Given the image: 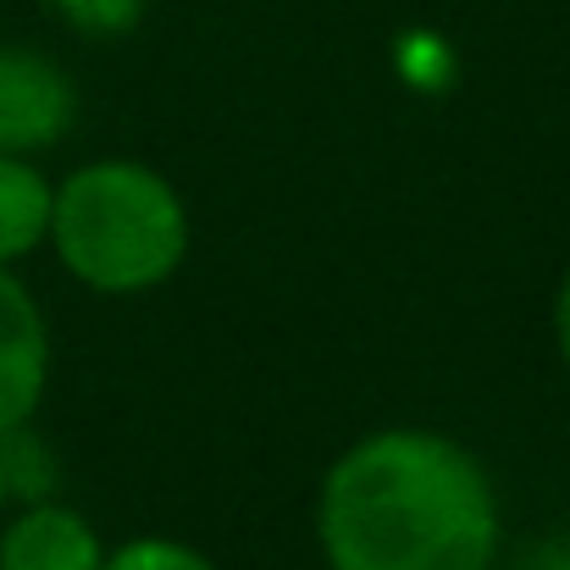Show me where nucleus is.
I'll use <instances>...</instances> for the list:
<instances>
[{
    "instance_id": "1",
    "label": "nucleus",
    "mask_w": 570,
    "mask_h": 570,
    "mask_svg": "<svg viewBox=\"0 0 570 570\" xmlns=\"http://www.w3.org/2000/svg\"><path fill=\"white\" fill-rule=\"evenodd\" d=\"M316 543L327 570H493L504 515L488 465L460 438L382 426L327 465Z\"/></svg>"
},
{
    "instance_id": "2",
    "label": "nucleus",
    "mask_w": 570,
    "mask_h": 570,
    "mask_svg": "<svg viewBox=\"0 0 570 570\" xmlns=\"http://www.w3.org/2000/svg\"><path fill=\"white\" fill-rule=\"evenodd\" d=\"M50 249L89 294L134 299L178 277L189 261V205L150 161L100 156L56 184Z\"/></svg>"
},
{
    "instance_id": "3",
    "label": "nucleus",
    "mask_w": 570,
    "mask_h": 570,
    "mask_svg": "<svg viewBox=\"0 0 570 570\" xmlns=\"http://www.w3.org/2000/svg\"><path fill=\"white\" fill-rule=\"evenodd\" d=\"M78 89L67 67L28 45H0V156H39L67 139Z\"/></svg>"
},
{
    "instance_id": "4",
    "label": "nucleus",
    "mask_w": 570,
    "mask_h": 570,
    "mask_svg": "<svg viewBox=\"0 0 570 570\" xmlns=\"http://www.w3.org/2000/svg\"><path fill=\"white\" fill-rule=\"evenodd\" d=\"M50 382V327L28 283L0 266V432L39 415Z\"/></svg>"
},
{
    "instance_id": "5",
    "label": "nucleus",
    "mask_w": 570,
    "mask_h": 570,
    "mask_svg": "<svg viewBox=\"0 0 570 570\" xmlns=\"http://www.w3.org/2000/svg\"><path fill=\"white\" fill-rule=\"evenodd\" d=\"M100 566H106V543L72 504L33 499L0 532V570H100Z\"/></svg>"
},
{
    "instance_id": "6",
    "label": "nucleus",
    "mask_w": 570,
    "mask_h": 570,
    "mask_svg": "<svg viewBox=\"0 0 570 570\" xmlns=\"http://www.w3.org/2000/svg\"><path fill=\"white\" fill-rule=\"evenodd\" d=\"M50 205L56 184L33 167V156H0V266L50 244Z\"/></svg>"
},
{
    "instance_id": "7",
    "label": "nucleus",
    "mask_w": 570,
    "mask_h": 570,
    "mask_svg": "<svg viewBox=\"0 0 570 570\" xmlns=\"http://www.w3.org/2000/svg\"><path fill=\"white\" fill-rule=\"evenodd\" d=\"M56 17L67 28H78L83 39H122L145 22L150 0H50Z\"/></svg>"
},
{
    "instance_id": "8",
    "label": "nucleus",
    "mask_w": 570,
    "mask_h": 570,
    "mask_svg": "<svg viewBox=\"0 0 570 570\" xmlns=\"http://www.w3.org/2000/svg\"><path fill=\"white\" fill-rule=\"evenodd\" d=\"M100 570H216V560L178 538H128L122 549H106Z\"/></svg>"
},
{
    "instance_id": "9",
    "label": "nucleus",
    "mask_w": 570,
    "mask_h": 570,
    "mask_svg": "<svg viewBox=\"0 0 570 570\" xmlns=\"http://www.w3.org/2000/svg\"><path fill=\"white\" fill-rule=\"evenodd\" d=\"M515 570H570V532H560V538H538V543L515 560Z\"/></svg>"
},
{
    "instance_id": "10",
    "label": "nucleus",
    "mask_w": 570,
    "mask_h": 570,
    "mask_svg": "<svg viewBox=\"0 0 570 570\" xmlns=\"http://www.w3.org/2000/svg\"><path fill=\"white\" fill-rule=\"evenodd\" d=\"M554 350H560V361L570 372V266L560 277V288H554Z\"/></svg>"
},
{
    "instance_id": "11",
    "label": "nucleus",
    "mask_w": 570,
    "mask_h": 570,
    "mask_svg": "<svg viewBox=\"0 0 570 570\" xmlns=\"http://www.w3.org/2000/svg\"><path fill=\"white\" fill-rule=\"evenodd\" d=\"M6 504H11V482H6V460H0V515H6Z\"/></svg>"
}]
</instances>
